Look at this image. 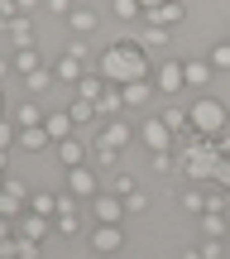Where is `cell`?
Wrapping results in <instances>:
<instances>
[{"label":"cell","instance_id":"obj_1","mask_svg":"<svg viewBox=\"0 0 230 259\" xmlns=\"http://www.w3.org/2000/svg\"><path fill=\"white\" fill-rule=\"evenodd\" d=\"M96 72L106 77L111 87H129V82H144L149 77V53L139 48V38H125V44H111L101 53V67Z\"/></svg>","mask_w":230,"mask_h":259},{"label":"cell","instance_id":"obj_2","mask_svg":"<svg viewBox=\"0 0 230 259\" xmlns=\"http://www.w3.org/2000/svg\"><path fill=\"white\" fill-rule=\"evenodd\" d=\"M216 163H221V144L206 135H192V144L182 149V173L192 183H206V178H216Z\"/></svg>","mask_w":230,"mask_h":259},{"label":"cell","instance_id":"obj_3","mask_svg":"<svg viewBox=\"0 0 230 259\" xmlns=\"http://www.w3.org/2000/svg\"><path fill=\"white\" fill-rule=\"evenodd\" d=\"M187 125H192L197 135H206V139H221L230 115H225V106L216 101V96H197V101L187 106Z\"/></svg>","mask_w":230,"mask_h":259},{"label":"cell","instance_id":"obj_4","mask_svg":"<svg viewBox=\"0 0 230 259\" xmlns=\"http://www.w3.org/2000/svg\"><path fill=\"white\" fill-rule=\"evenodd\" d=\"M134 139V130H129L125 120H106L101 125V135H96V149H101V158H111V154H120V149Z\"/></svg>","mask_w":230,"mask_h":259},{"label":"cell","instance_id":"obj_5","mask_svg":"<svg viewBox=\"0 0 230 259\" xmlns=\"http://www.w3.org/2000/svg\"><path fill=\"white\" fill-rule=\"evenodd\" d=\"M139 144H144L149 154H163V149H173V130L158 120V115H149V120L139 125Z\"/></svg>","mask_w":230,"mask_h":259},{"label":"cell","instance_id":"obj_6","mask_svg":"<svg viewBox=\"0 0 230 259\" xmlns=\"http://www.w3.org/2000/svg\"><path fill=\"white\" fill-rule=\"evenodd\" d=\"M154 87H158V96H177V92H187V77H182V63H158V72H154Z\"/></svg>","mask_w":230,"mask_h":259},{"label":"cell","instance_id":"obj_7","mask_svg":"<svg viewBox=\"0 0 230 259\" xmlns=\"http://www.w3.org/2000/svg\"><path fill=\"white\" fill-rule=\"evenodd\" d=\"M91 211L101 226H120V216H125V197L120 192H96L91 197Z\"/></svg>","mask_w":230,"mask_h":259},{"label":"cell","instance_id":"obj_8","mask_svg":"<svg viewBox=\"0 0 230 259\" xmlns=\"http://www.w3.org/2000/svg\"><path fill=\"white\" fill-rule=\"evenodd\" d=\"M67 192H72L77 202H91V197L101 192V183H96V173L82 163V168H67Z\"/></svg>","mask_w":230,"mask_h":259},{"label":"cell","instance_id":"obj_9","mask_svg":"<svg viewBox=\"0 0 230 259\" xmlns=\"http://www.w3.org/2000/svg\"><path fill=\"white\" fill-rule=\"evenodd\" d=\"M53 231L58 235H77L82 231V211H77V197H58V216H53Z\"/></svg>","mask_w":230,"mask_h":259},{"label":"cell","instance_id":"obj_10","mask_svg":"<svg viewBox=\"0 0 230 259\" xmlns=\"http://www.w3.org/2000/svg\"><path fill=\"white\" fill-rule=\"evenodd\" d=\"M15 235H24V240H38V245H43L48 235H53V216L24 211V216H19V226H15Z\"/></svg>","mask_w":230,"mask_h":259},{"label":"cell","instance_id":"obj_11","mask_svg":"<svg viewBox=\"0 0 230 259\" xmlns=\"http://www.w3.org/2000/svg\"><path fill=\"white\" fill-rule=\"evenodd\" d=\"M144 19H149V24H158V29H177L187 19V5H182V0H163L158 10H144Z\"/></svg>","mask_w":230,"mask_h":259},{"label":"cell","instance_id":"obj_12","mask_svg":"<svg viewBox=\"0 0 230 259\" xmlns=\"http://www.w3.org/2000/svg\"><path fill=\"white\" fill-rule=\"evenodd\" d=\"M120 245H125V231H120V226H96V235H91V250L101 254V259L120 254Z\"/></svg>","mask_w":230,"mask_h":259},{"label":"cell","instance_id":"obj_13","mask_svg":"<svg viewBox=\"0 0 230 259\" xmlns=\"http://www.w3.org/2000/svg\"><path fill=\"white\" fill-rule=\"evenodd\" d=\"M211 72H216V67L206 63V58H187V63H182V77H187V92H202V87L211 82Z\"/></svg>","mask_w":230,"mask_h":259},{"label":"cell","instance_id":"obj_14","mask_svg":"<svg viewBox=\"0 0 230 259\" xmlns=\"http://www.w3.org/2000/svg\"><path fill=\"white\" fill-rule=\"evenodd\" d=\"M5 34L15 38V48H34V19H29V15H15L5 24Z\"/></svg>","mask_w":230,"mask_h":259},{"label":"cell","instance_id":"obj_15","mask_svg":"<svg viewBox=\"0 0 230 259\" xmlns=\"http://www.w3.org/2000/svg\"><path fill=\"white\" fill-rule=\"evenodd\" d=\"M120 111H125V92H120V87H106L101 101H96V115H106V120H120Z\"/></svg>","mask_w":230,"mask_h":259},{"label":"cell","instance_id":"obj_16","mask_svg":"<svg viewBox=\"0 0 230 259\" xmlns=\"http://www.w3.org/2000/svg\"><path fill=\"white\" fill-rule=\"evenodd\" d=\"M43 130H48V139H53V144H63V139H72V135H77V125H72V115H67V111L48 115Z\"/></svg>","mask_w":230,"mask_h":259},{"label":"cell","instance_id":"obj_17","mask_svg":"<svg viewBox=\"0 0 230 259\" xmlns=\"http://www.w3.org/2000/svg\"><path fill=\"white\" fill-rule=\"evenodd\" d=\"M120 92H125V106H149V101L158 96V87L144 77V82H129V87H120Z\"/></svg>","mask_w":230,"mask_h":259},{"label":"cell","instance_id":"obj_18","mask_svg":"<svg viewBox=\"0 0 230 259\" xmlns=\"http://www.w3.org/2000/svg\"><path fill=\"white\" fill-rule=\"evenodd\" d=\"M67 24H72V34H77V38H82V34H91V29H96V10H91V5H72Z\"/></svg>","mask_w":230,"mask_h":259},{"label":"cell","instance_id":"obj_19","mask_svg":"<svg viewBox=\"0 0 230 259\" xmlns=\"http://www.w3.org/2000/svg\"><path fill=\"white\" fill-rule=\"evenodd\" d=\"M58 158H63L67 168H82V163H86V144H82L77 135H72V139H63V144H58Z\"/></svg>","mask_w":230,"mask_h":259},{"label":"cell","instance_id":"obj_20","mask_svg":"<svg viewBox=\"0 0 230 259\" xmlns=\"http://www.w3.org/2000/svg\"><path fill=\"white\" fill-rule=\"evenodd\" d=\"M202 231L211 235V240H225V231H230V211H202Z\"/></svg>","mask_w":230,"mask_h":259},{"label":"cell","instance_id":"obj_21","mask_svg":"<svg viewBox=\"0 0 230 259\" xmlns=\"http://www.w3.org/2000/svg\"><path fill=\"white\" fill-rule=\"evenodd\" d=\"M53 139H48V130L43 125H34V130H19V149H29V154H38V149H48Z\"/></svg>","mask_w":230,"mask_h":259},{"label":"cell","instance_id":"obj_22","mask_svg":"<svg viewBox=\"0 0 230 259\" xmlns=\"http://www.w3.org/2000/svg\"><path fill=\"white\" fill-rule=\"evenodd\" d=\"M106 87H111V82H106L101 72H86L82 82H77V96H86V101H101V92H106Z\"/></svg>","mask_w":230,"mask_h":259},{"label":"cell","instance_id":"obj_23","mask_svg":"<svg viewBox=\"0 0 230 259\" xmlns=\"http://www.w3.org/2000/svg\"><path fill=\"white\" fill-rule=\"evenodd\" d=\"M158 120H163L168 130H173V135H197V130L187 125V111H182V106H168V111L158 115Z\"/></svg>","mask_w":230,"mask_h":259},{"label":"cell","instance_id":"obj_24","mask_svg":"<svg viewBox=\"0 0 230 259\" xmlns=\"http://www.w3.org/2000/svg\"><path fill=\"white\" fill-rule=\"evenodd\" d=\"M67 115H72V125H91V120H96V101H86V96H72Z\"/></svg>","mask_w":230,"mask_h":259},{"label":"cell","instance_id":"obj_25","mask_svg":"<svg viewBox=\"0 0 230 259\" xmlns=\"http://www.w3.org/2000/svg\"><path fill=\"white\" fill-rule=\"evenodd\" d=\"M43 120H48V115L38 111V101H24V106L15 111V125H19V130H34V125H43Z\"/></svg>","mask_w":230,"mask_h":259},{"label":"cell","instance_id":"obj_26","mask_svg":"<svg viewBox=\"0 0 230 259\" xmlns=\"http://www.w3.org/2000/svg\"><path fill=\"white\" fill-rule=\"evenodd\" d=\"M139 48H144V53H154V48H168V29H158V24H149L144 34H139Z\"/></svg>","mask_w":230,"mask_h":259},{"label":"cell","instance_id":"obj_27","mask_svg":"<svg viewBox=\"0 0 230 259\" xmlns=\"http://www.w3.org/2000/svg\"><path fill=\"white\" fill-rule=\"evenodd\" d=\"M10 63H15L19 67V72H38V48H15V58H10Z\"/></svg>","mask_w":230,"mask_h":259},{"label":"cell","instance_id":"obj_28","mask_svg":"<svg viewBox=\"0 0 230 259\" xmlns=\"http://www.w3.org/2000/svg\"><path fill=\"white\" fill-rule=\"evenodd\" d=\"M177 202H182V206H187L192 216H202V211H206V192H202V187H187V192L177 197Z\"/></svg>","mask_w":230,"mask_h":259},{"label":"cell","instance_id":"obj_29","mask_svg":"<svg viewBox=\"0 0 230 259\" xmlns=\"http://www.w3.org/2000/svg\"><path fill=\"white\" fill-rule=\"evenodd\" d=\"M29 211H38V216H58V197H53V192L29 197Z\"/></svg>","mask_w":230,"mask_h":259},{"label":"cell","instance_id":"obj_30","mask_svg":"<svg viewBox=\"0 0 230 259\" xmlns=\"http://www.w3.org/2000/svg\"><path fill=\"white\" fill-rule=\"evenodd\" d=\"M206 63H211L216 72H230V38H225V44H216L211 53H206Z\"/></svg>","mask_w":230,"mask_h":259},{"label":"cell","instance_id":"obj_31","mask_svg":"<svg viewBox=\"0 0 230 259\" xmlns=\"http://www.w3.org/2000/svg\"><path fill=\"white\" fill-rule=\"evenodd\" d=\"M24 211H29V206L19 202V197H10L5 187H0V216H10V221H15V216H24Z\"/></svg>","mask_w":230,"mask_h":259},{"label":"cell","instance_id":"obj_32","mask_svg":"<svg viewBox=\"0 0 230 259\" xmlns=\"http://www.w3.org/2000/svg\"><path fill=\"white\" fill-rule=\"evenodd\" d=\"M48 82H53V72H48V67H38V72H29V77H24V92H34V96H38Z\"/></svg>","mask_w":230,"mask_h":259},{"label":"cell","instance_id":"obj_33","mask_svg":"<svg viewBox=\"0 0 230 259\" xmlns=\"http://www.w3.org/2000/svg\"><path fill=\"white\" fill-rule=\"evenodd\" d=\"M19 144V125H10V120H0V154H10V149Z\"/></svg>","mask_w":230,"mask_h":259},{"label":"cell","instance_id":"obj_34","mask_svg":"<svg viewBox=\"0 0 230 259\" xmlns=\"http://www.w3.org/2000/svg\"><path fill=\"white\" fill-rule=\"evenodd\" d=\"M139 15H144L139 0H115V19H139Z\"/></svg>","mask_w":230,"mask_h":259},{"label":"cell","instance_id":"obj_35","mask_svg":"<svg viewBox=\"0 0 230 259\" xmlns=\"http://www.w3.org/2000/svg\"><path fill=\"white\" fill-rule=\"evenodd\" d=\"M197 250H202V259H221V254H225V240H211V235H206Z\"/></svg>","mask_w":230,"mask_h":259},{"label":"cell","instance_id":"obj_36","mask_svg":"<svg viewBox=\"0 0 230 259\" xmlns=\"http://www.w3.org/2000/svg\"><path fill=\"white\" fill-rule=\"evenodd\" d=\"M216 187H221V192H230V158L221 154V163H216V178H211Z\"/></svg>","mask_w":230,"mask_h":259},{"label":"cell","instance_id":"obj_37","mask_svg":"<svg viewBox=\"0 0 230 259\" xmlns=\"http://www.w3.org/2000/svg\"><path fill=\"white\" fill-rule=\"evenodd\" d=\"M5 192H10V197H19V202H24V206H29V197H34V192H29L24 183H19V178H10V183H5Z\"/></svg>","mask_w":230,"mask_h":259},{"label":"cell","instance_id":"obj_38","mask_svg":"<svg viewBox=\"0 0 230 259\" xmlns=\"http://www.w3.org/2000/svg\"><path fill=\"white\" fill-rule=\"evenodd\" d=\"M144 206H149V197H144V192H139V187H134V192L125 197V211H144Z\"/></svg>","mask_w":230,"mask_h":259},{"label":"cell","instance_id":"obj_39","mask_svg":"<svg viewBox=\"0 0 230 259\" xmlns=\"http://www.w3.org/2000/svg\"><path fill=\"white\" fill-rule=\"evenodd\" d=\"M111 192H120V197H129V192H134V178H129V173H115V187H111Z\"/></svg>","mask_w":230,"mask_h":259},{"label":"cell","instance_id":"obj_40","mask_svg":"<svg viewBox=\"0 0 230 259\" xmlns=\"http://www.w3.org/2000/svg\"><path fill=\"white\" fill-rule=\"evenodd\" d=\"M38 250H43L38 240H24V235H19V259H38Z\"/></svg>","mask_w":230,"mask_h":259},{"label":"cell","instance_id":"obj_41","mask_svg":"<svg viewBox=\"0 0 230 259\" xmlns=\"http://www.w3.org/2000/svg\"><path fill=\"white\" fill-rule=\"evenodd\" d=\"M0 259H19V235H10V240H0Z\"/></svg>","mask_w":230,"mask_h":259},{"label":"cell","instance_id":"obj_42","mask_svg":"<svg viewBox=\"0 0 230 259\" xmlns=\"http://www.w3.org/2000/svg\"><path fill=\"white\" fill-rule=\"evenodd\" d=\"M154 168H158V173H173V149H163V154H154Z\"/></svg>","mask_w":230,"mask_h":259},{"label":"cell","instance_id":"obj_43","mask_svg":"<svg viewBox=\"0 0 230 259\" xmlns=\"http://www.w3.org/2000/svg\"><path fill=\"white\" fill-rule=\"evenodd\" d=\"M48 10H53V15H72V0H43Z\"/></svg>","mask_w":230,"mask_h":259},{"label":"cell","instance_id":"obj_44","mask_svg":"<svg viewBox=\"0 0 230 259\" xmlns=\"http://www.w3.org/2000/svg\"><path fill=\"white\" fill-rule=\"evenodd\" d=\"M19 5V15H29V19H38V0H15Z\"/></svg>","mask_w":230,"mask_h":259},{"label":"cell","instance_id":"obj_45","mask_svg":"<svg viewBox=\"0 0 230 259\" xmlns=\"http://www.w3.org/2000/svg\"><path fill=\"white\" fill-rule=\"evenodd\" d=\"M15 235V226H10V216H0V240H10Z\"/></svg>","mask_w":230,"mask_h":259},{"label":"cell","instance_id":"obj_46","mask_svg":"<svg viewBox=\"0 0 230 259\" xmlns=\"http://www.w3.org/2000/svg\"><path fill=\"white\" fill-rule=\"evenodd\" d=\"M5 183H10V158L0 154V187H5Z\"/></svg>","mask_w":230,"mask_h":259},{"label":"cell","instance_id":"obj_47","mask_svg":"<svg viewBox=\"0 0 230 259\" xmlns=\"http://www.w3.org/2000/svg\"><path fill=\"white\" fill-rule=\"evenodd\" d=\"M216 144H221V154L230 158V135H221V139H216Z\"/></svg>","mask_w":230,"mask_h":259},{"label":"cell","instance_id":"obj_48","mask_svg":"<svg viewBox=\"0 0 230 259\" xmlns=\"http://www.w3.org/2000/svg\"><path fill=\"white\" fill-rule=\"evenodd\" d=\"M10 67H15V63H10V58H0V82H5V72H10Z\"/></svg>","mask_w":230,"mask_h":259},{"label":"cell","instance_id":"obj_49","mask_svg":"<svg viewBox=\"0 0 230 259\" xmlns=\"http://www.w3.org/2000/svg\"><path fill=\"white\" fill-rule=\"evenodd\" d=\"M182 259H202V250H197V245H192V250H182Z\"/></svg>","mask_w":230,"mask_h":259},{"label":"cell","instance_id":"obj_50","mask_svg":"<svg viewBox=\"0 0 230 259\" xmlns=\"http://www.w3.org/2000/svg\"><path fill=\"white\" fill-rule=\"evenodd\" d=\"M139 5H144V10H158V5H163V0H139Z\"/></svg>","mask_w":230,"mask_h":259},{"label":"cell","instance_id":"obj_51","mask_svg":"<svg viewBox=\"0 0 230 259\" xmlns=\"http://www.w3.org/2000/svg\"><path fill=\"white\" fill-rule=\"evenodd\" d=\"M0 120H5V87H0Z\"/></svg>","mask_w":230,"mask_h":259},{"label":"cell","instance_id":"obj_52","mask_svg":"<svg viewBox=\"0 0 230 259\" xmlns=\"http://www.w3.org/2000/svg\"><path fill=\"white\" fill-rule=\"evenodd\" d=\"M225 211H230V192H225Z\"/></svg>","mask_w":230,"mask_h":259},{"label":"cell","instance_id":"obj_53","mask_svg":"<svg viewBox=\"0 0 230 259\" xmlns=\"http://www.w3.org/2000/svg\"><path fill=\"white\" fill-rule=\"evenodd\" d=\"M225 245H230V240H225Z\"/></svg>","mask_w":230,"mask_h":259}]
</instances>
